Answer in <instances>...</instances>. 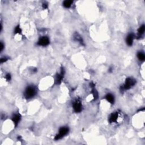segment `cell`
Masks as SVG:
<instances>
[{
  "instance_id": "cell-1",
  "label": "cell",
  "mask_w": 145,
  "mask_h": 145,
  "mask_svg": "<svg viewBox=\"0 0 145 145\" xmlns=\"http://www.w3.org/2000/svg\"><path fill=\"white\" fill-rule=\"evenodd\" d=\"M36 94V88L34 86L27 87L24 91V96L27 99H30L32 98Z\"/></svg>"
},
{
  "instance_id": "cell-17",
  "label": "cell",
  "mask_w": 145,
  "mask_h": 145,
  "mask_svg": "<svg viewBox=\"0 0 145 145\" xmlns=\"http://www.w3.org/2000/svg\"><path fill=\"white\" fill-rule=\"evenodd\" d=\"M8 60V58H7V57L2 58V59H1V63H4V62H6Z\"/></svg>"
},
{
  "instance_id": "cell-5",
  "label": "cell",
  "mask_w": 145,
  "mask_h": 145,
  "mask_svg": "<svg viewBox=\"0 0 145 145\" xmlns=\"http://www.w3.org/2000/svg\"><path fill=\"white\" fill-rule=\"evenodd\" d=\"M65 74V70L63 68H62L61 70V72L60 74H57L56 75V77H55V83L57 85H60L61 82V81L63 79V76H64Z\"/></svg>"
},
{
  "instance_id": "cell-7",
  "label": "cell",
  "mask_w": 145,
  "mask_h": 145,
  "mask_svg": "<svg viewBox=\"0 0 145 145\" xmlns=\"http://www.w3.org/2000/svg\"><path fill=\"white\" fill-rule=\"evenodd\" d=\"M21 119V116L19 113L15 114L14 116H13L12 118V121L13 122V123L14 124V125H15V127H17V126L18 125Z\"/></svg>"
},
{
  "instance_id": "cell-10",
  "label": "cell",
  "mask_w": 145,
  "mask_h": 145,
  "mask_svg": "<svg viewBox=\"0 0 145 145\" xmlns=\"http://www.w3.org/2000/svg\"><path fill=\"white\" fill-rule=\"evenodd\" d=\"M105 99L107 101H108L109 103L112 104H113L114 102V98L113 96V95L111 94H108L107 95L105 96Z\"/></svg>"
},
{
  "instance_id": "cell-6",
  "label": "cell",
  "mask_w": 145,
  "mask_h": 145,
  "mask_svg": "<svg viewBox=\"0 0 145 145\" xmlns=\"http://www.w3.org/2000/svg\"><path fill=\"white\" fill-rule=\"evenodd\" d=\"M74 111L76 113H79L82 111V104L79 100H77L72 104Z\"/></svg>"
},
{
  "instance_id": "cell-14",
  "label": "cell",
  "mask_w": 145,
  "mask_h": 145,
  "mask_svg": "<svg viewBox=\"0 0 145 145\" xmlns=\"http://www.w3.org/2000/svg\"><path fill=\"white\" fill-rule=\"evenodd\" d=\"M92 95H93L94 99L95 100L97 99L98 98V93L95 88H93V89L92 90Z\"/></svg>"
},
{
  "instance_id": "cell-15",
  "label": "cell",
  "mask_w": 145,
  "mask_h": 145,
  "mask_svg": "<svg viewBox=\"0 0 145 145\" xmlns=\"http://www.w3.org/2000/svg\"><path fill=\"white\" fill-rule=\"evenodd\" d=\"M21 31H22V30H21V28H20L19 26H17L15 28V34H19V33L21 32Z\"/></svg>"
},
{
  "instance_id": "cell-16",
  "label": "cell",
  "mask_w": 145,
  "mask_h": 145,
  "mask_svg": "<svg viewBox=\"0 0 145 145\" xmlns=\"http://www.w3.org/2000/svg\"><path fill=\"white\" fill-rule=\"evenodd\" d=\"M5 78L8 81L10 80V79H11V75H10V74H7L6 75V76H5Z\"/></svg>"
},
{
  "instance_id": "cell-9",
  "label": "cell",
  "mask_w": 145,
  "mask_h": 145,
  "mask_svg": "<svg viewBox=\"0 0 145 145\" xmlns=\"http://www.w3.org/2000/svg\"><path fill=\"white\" fill-rule=\"evenodd\" d=\"M118 116V112H114L112 113L111 114V115L110 116L109 118V121L110 122H115L117 121V118Z\"/></svg>"
},
{
  "instance_id": "cell-19",
  "label": "cell",
  "mask_w": 145,
  "mask_h": 145,
  "mask_svg": "<svg viewBox=\"0 0 145 145\" xmlns=\"http://www.w3.org/2000/svg\"><path fill=\"white\" fill-rule=\"evenodd\" d=\"M43 8L44 9H47V8H48V5H47V4H45V3H44V4H43Z\"/></svg>"
},
{
  "instance_id": "cell-18",
  "label": "cell",
  "mask_w": 145,
  "mask_h": 145,
  "mask_svg": "<svg viewBox=\"0 0 145 145\" xmlns=\"http://www.w3.org/2000/svg\"><path fill=\"white\" fill-rule=\"evenodd\" d=\"M0 47H1V49H0V50H1V52H2L4 48V44H3V43H2V42H1V44H0Z\"/></svg>"
},
{
  "instance_id": "cell-4",
  "label": "cell",
  "mask_w": 145,
  "mask_h": 145,
  "mask_svg": "<svg viewBox=\"0 0 145 145\" xmlns=\"http://www.w3.org/2000/svg\"><path fill=\"white\" fill-rule=\"evenodd\" d=\"M49 39L47 36H43L39 39L38 42H37V45L39 46H43L45 47L47 46L49 44Z\"/></svg>"
},
{
  "instance_id": "cell-11",
  "label": "cell",
  "mask_w": 145,
  "mask_h": 145,
  "mask_svg": "<svg viewBox=\"0 0 145 145\" xmlns=\"http://www.w3.org/2000/svg\"><path fill=\"white\" fill-rule=\"evenodd\" d=\"M72 3V1H69V0H67V1H65L64 2H63V5L65 8H69L71 6Z\"/></svg>"
},
{
  "instance_id": "cell-2",
  "label": "cell",
  "mask_w": 145,
  "mask_h": 145,
  "mask_svg": "<svg viewBox=\"0 0 145 145\" xmlns=\"http://www.w3.org/2000/svg\"><path fill=\"white\" fill-rule=\"evenodd\" d=\"M136 82L134 79H132L131 78H127L125 81V83L124 85L122 86L121 87L120 90L121 91H124L125 90H129L130 89L131 87L133 86L135 84H136Z\"/></svg>"
},
{
  "instance_id": "cell-12",
  "label": "cell",
  "mask_w": 145,
  "mask_h": 145,
  "mask_svg": "<svg viewBox=\"0 0 145 145\" xmlns=\"http://www.w3.org/2000/svg\"><path fill=\"white\" fill-rule=\"evenodd\" d=\"M145 30V26L144 24H143V25L140 26L138 30V32L139 36H140L141 35H142L143 33H144Z\"/></svg>"
},
{
  "instance_id": "cell-13",
  "label": "cell",
  "mask_w": 145,
  "mask_h": 145,
  "mask_svg": "<svg viewBox=\"0 0 145 145\" xmlns=\"http://www.w3.org/2000/svg\"><path fill=\"white\" fill-rule=\"evenodd\" d=\"M137 57L140 61H143L145 60V56L144 53H142V52H139V53H138Z\"/></svg>"
},
{
  "instance_id": "cell-8",
  "label": "cell",
  "mask_w": 145,
  "mask_h": 145,
  "mask_svg": "<svg viewBox=\"0 0 145 145\" xmlns=\"http://www.w3.org/2000/svg\"><path fill=\"white\" fill-rule=\"evenodd\" d=\"M134 38V35L133 34H129L126 39V41H127V44L129 46H131L133 45V40Z\"/></svg>"
},
{
  "instance_id": "cell-3",
  "label": "cell",
  "mask_w": 145,
  "mask_h": 145,
  "mask_svg": "<svg viewBox=\"0 0 145 145\" xmlns=\"http://www.w3.org/2000/svg\"><path fill=\"white\" fill-rule=\"evenodd\" d=\"M69 129L67 127H62L59 130V133L55 137V140H59L61 139L62 137H64L69 133Z\"/></svg>"
}]
</instances>
